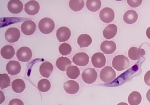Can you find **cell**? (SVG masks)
<instances>
[{"label": "cell", "mask_w": 150, "mask_h": 105, "mask_svg": "<svg viewBox=\"0 0 150 105\" xmlns=\"http://www.w3.org/2000/svg\"><path fill=\"white\" fill-rule=\"evenodd\" d=\"M8 105H24L23 101L18 99H14L11 100Z\"/></svg>", "instance_id": "cell-33"}, {"label": "cell", "mask_w": 150, "mask_h": 105, "mask_svg": "<svg viewBox=\"0 0 150 105\" xmlns=\"http://www.w3.org/2000/svg\"><path fill=\"white\" fill-rule=\"evenodd\" d=\"M146 97L147 100L150 103V89L147 92Z\"/></svg>", "instance_id": "cell-36"}, {"label": "cell", "mask_w": 150, "mask_h": 105, "mask_svg": "<svg viewBox=\"0 0 150 105\" xmlns=\"http://www.w3.org/2000/svg\"><path fill=\"white\" fill-rule=\"evenodd\" d=\"M142 100V97L138 92L134 91L129 95L128 98L129 103L131 105H139Z\"/></svg>", "instance_id": "cell-25"}, {"label": "cell", "mask_w": 150, "mask_h": 105, "mask_svg": "<svg viewBox=\"0 0 150 105\" xmlns=\"http://www.w3.org/2000/svg\"><path fill=\"white\" fill-rule=\"evenodd\" d=\"M8 8L11 13L17 14L22 11L23 5L22 2L19 0H11L8 4Z\"/></svg>", "instance_id": "cell-13"}, {"label": "cell", "mask_w": 150, "mask_h": 105, "mask_svg": "<svg viewBox=\"0 0 150 105\" xmlns=\"http://www.w3.org/2000/svg\"><path fill=\"white\" fill-rule=\"evenodd\" d=\"M82 77L85 83L91 84L96 80L97 73L94 68H88L83 71L82 74Z\"/></svg>", "instance_id": "cell-5"}, {"label": "cell", "mask_w": 150, "mask_h": 105, "mask_svg": "<svg viewBox=\"0 0 150 105\" xmlns=\"http://www.w3.org/2000/svg\"><path fill=\"white\" fill-rule=\"evenodd\" d=\"M38 27L40 31L44 34H48L52 33L55 28L54 21L49 18H44L40 21Z\"/></svg>", "instance_id": "cell-2"}, {"label": "cell", "mask_w": 150, "mask_h": 105, "mask_svg": "<svg viewBox=\"0 0 150 105\" xmlns=\"http://www.w3.org/2000/svg\"><path fill=\"white\" fill-rule=\"evenodd\" d=\"M53 69V65L51 63L45 62L40 66V72L42 76L48 78L52 73Z\"/></svg>", "instance_id": "cell-18"}, {"label": "cell", "mask_w": 150, "mask_h": 105, "mask_svg": "<svg viewBox=\"0 0 150 105\" xmlns=\"http://www.w3.org/2000/svg\"><path fill=\"white\" fill-rule=\"evenodd\" d=\"M36 28L35 23L31 20L24 21L21 26V31L25 35H31L35 32Z\"/></svg>", "instance_id": "cell-7"}, {"label": "cell", "mask_w": 150, "mask_h": 105, "mask_svg": "<svg viewBox=\"0 0 150 105\" xmlns=\"http://www.w3.org/2000/svg\"><path fill=\"white\" fill-rule=\"evenodd\" d=\"M145 55V50L143 49L132 47L129 50L128 56L133 61H137Z\"/></svg>", "instance_id": "cell-16"}, {"label": "cell", "mask_w": 150, "mask_h": 105, "mask_svg": "<svg viewBox=\"0 0 150 105\" xmlns=\"http://www.w3.org/2000/svg\"><path fill=\"white\" fill-rule=\"evenodd\" d=\"M144 80L145 84L150 86V70L148 71L145 74Z\"/></svg>", "instance_id": "cell-34"}, {"label": "cell", "mask_w": 150, "mask_h": 105, "mask_svg": "<svg viewBox=\"0 0 150 105\" xmlns=\"http://www.w3.org/2000/svg\"><path fill=\"white\" fill-rule=\"evenodd\" d=\"M10 78L7 74H0V87L4 89L11 86Z\"/></svg>", "instance_id": "cell-30"}, {"label": "cell", "mask_w": 150, "mask_h": 105, "mask_svg": "<svg viewBox=\"0 0 150 105\" xmlns=\"http://www.w3.org/2000/svg\"><path fill=\"white\" fill-rule=\"evenodd\" d=\"M146 34L148 38L150 39V27L147 29Z\"/></svg>", "instance_id": "cell-35"}, {"label": "cell", "mask_w": 150, "mask_h": 105, "mask_svg": "<svg viewBox=\"0 0 150 105\" xmlns=\"http://www.w3.org/2000/svg\"><path fill=\"white\" fill-rule=\"evenodd\" d=\"M80 73L79 69L76 66H70L68 67L66 70L67 76L72 80L77 78L79 76Z\"/></svg>", "instance_id": "cell-26"}, {"label": "cell", "mask_w": 150, "mask_h": 105, "mask_svg": "<svg viewBox=\"0 0 150 105\" xmlns=\"http://www.w3.org/2000/svg\"><path fill=\"white\" fill-rule=\"evenodd\" d=\"M117 105H129L127 103L125 102H120Z\"/></svg>", "instance_id": "cell-37"}, {"label": "cell", "mask_w": 150, "mask_h": 105, "mask_svg": "<svg viewBox=\"0 0 150 105\" xmlns=\"http://www.w3.org/2000/svg\"><path fill=\"white\" fill-rule=\"evenodd\" d=\"M117 28L115 24L109 25L105 28L103 31L104 37L107 39H110L114 38L117 33Z\"/></svg>", "instance_id": "cell-19"}, {"label": "cell", "mask_w": 150, "mask_h": 105, "mask_svg": "<svg viewBox=\"0 0 150 105\" xmlns=\"http://www.w3.org/2000/svg\"><path fill=\"white\" fill-rule=\"evenodd\" d=\"M40 9L39 3L35 1H31L27 3L24 6V10L27 14L34 16L37 14Z\"/></svg>", "instance_id": "cell-11"}, {"label": "cell", "mask_w": 150, "mask_h": 105, "mask_svg": "<svg viewBox=\"0 0 150 105\" xmlns=\"http://www.w3.org/2000/svg\"><path fill=\"white\" fill-rule=\"evenodd\" d=\"M92 39L87 34H82L78 38L77 42L80 47H88L92 43Z\"/></svg>", "instance_id": "cell-24"}, {"label": "cell", "mask_w": 150, "mask_h": 105, "mask_svg": "<svg viewBox=\"0 0 150 105\" xmlns=\"http://www.w3.org/2000/svg\"><path fill=\"white\" fill-rule=\"evenodd\" d=\"M6 69L8 74L13 75H16L20 72L21 66L18 61H10L7 64Z\"/></svg>", "instance_id": "cell-17"}, {"label": "cell", "mask_w": 150, "mask_h": 105, "mask_svg": "<svg viewBox=\"0 0 150 105\" xmlns=\"http://www.w3.org/2000/svg\"><path fill=\"white\" fill-rule=\"evenodd\" d=\"M71 32L68 28L62 27L57 31L56 36L59 41L61 42L67 41L70 38Z\"/></svg>", "instance_id": "cell-14"}, {"label": "cell", "mask_w": 150, "mask_h": 105, "mask_svg": "<svg viewBox=\"0 0 150 105\" xmlns=\"http://www.w3.org/2000/svg\"><path fill=\"white\" fill-rule=\"evenodd\" d=\"M99 17L103 22L106 23H109L114 20V12L110 8H104L100 12Z\"/></svg>", "instance_id": "cell-6"}, {"label": "cell", "mask_w": 150, "mask_h": 105, "mask_svg": "<svg viewBox=\"0 0 150 105\" xmlns=\"http://www.w3.org/2000/svg\"><path fill=\"white\" fill-rule=\"evenodd\" d=\"M20 36V32L18 29L14 27L11 28L6 32L5 38L8 42L14 43L18 41Z\"/></svg>", "instance_id": "cell-10"}, {"label": "cell", "mask_w": 150, "mask_h": 105, "mask_svg": "<svg viewBox=\"0 0 150 105\" xmlns=\"http://www.w3.org/2000/svg\"><path fill=\"white\" fill-rule=\"evenodd\" d=\"M113 68L118 71L128 68L130 65L128 58L123 55H118L114 57L112 61Z\"/></svg>", "instance_id": "cell-1"}, {"label": "cell", "mask_w": 150, "mask_h": 105, "mask_svg": "<svg viewBox=\"0 0 150 105\" xmlns=\"http://www.w3.org/2000/svg\"></svg>", "instance_id": "cell-38"}, {"label": "cell", "mask_w": 150, "mask_h": 105, "mask_svg": "<svg viewBox=\"0 0 150 105\" xmlns=\"http://www.w3.org/2000/svg\"><path fill=\"white\" fill-rule=\"evenodd\" d=\"M15 50L13 47L10 45H6L3 47L1 50L2 56L6 59H10L14 56Z\"/></svg>", "instance_id": "cell-21"}, {"label": "cell", "mask_w": 150, "mask_h": 105, "mask_svg": "<svg viewBox=\"0 0 150 105\" xmlns=\"http://www.w3.org/2000/svg\"><path fill=\"white\" fill-rule=\"evenodd\" d=\"M64 88L65 91L67 93L73 94L77 93L79 91L80 86L76 82L71 80L65 82Z\"/></svg>", "instance_id": "cell-12"}, {"label": "cell", "mask_w": 150, "mask_h": 105, "mask_svg": "<svg viewBox=\"0 0 150 105\" xmlns=\"http://www.w3.org/2000/svg\"><path fill=\"white\" fill-rule=\"evenodd\" d=\"M38 87L40 91L43 92H46L50 89L51 84L48 80L43 79L39 82Z\"/></svg>", "instance_id": "cell-29"}, {"label": "cell", "mask_w": 150, "mask_h": 105, "mask_svg": "<svg viewBox=\"0 0 150 105\" xmlns=\"http://www.w3.org/2000/svg\"><path fill=\"white\" fill-rule=\"evenodd\" d=\"M12 87L13 91L17 93L23 92L26 88V85L24 81L20 79H17L12 83Z\"/></svg>", "instance_id": "cell-23"}, {"label": "cell", "mask_w": 150, "mask_h": 105, "mask_svg": "<svg viewBox=\"0 0 150 105\" xmlns=\"http://www.w3.org/2000/svg\"><path fill=\"white\" fill-rule=\"evenodd\" d=\"M116 77L115 71L112 67L109 66H106L103 68L100 74L101 80L105 83L112 81Z\"/></svg>", "instance_id": "cell-3"}, {"label": "cell", "mask_w": 150, "mask_h": 105, "mask_svg": "<svg viewBox=\"0 0 150 105\" xmlns=\"http://www.w3.org/2000/svg\"><path fill=\"white\" fill-rule=\"evenodd\" d=\"M72 61L77 66H85L88 63L89 57L85 52H79L74 55L72 58Z\"/></svg>", "instance_id": "cell-9"}, {"label": "cell", "mask_w": 150, "mask_h": 105, "mask_svg": "<svg viewBox=\"0 0 150 105\" xmlns=\"http://www.w3.org/2000/svg\"><path fill=\"white\" fill-rule=\"evenodd\" d=\"M101 1L99 0H88L86 3L87 9L92 12L98 11L101 8Z\"/></svg>", "instance_id": "cell-27"}, {"label": "cell", "mask_w": 150, "mask_h": 105, "mask_svg": "<svg viewBox=\"0 0 150 105\" xmlns=\"http://www.w3.org/2000/svg\"><path fill=\"white\" fill-rule=\"evenodd\" d=\"M127 2L128 4L130 7L135 8L140 6L142 2V0H137V1H132V0H127Z\"/></svg>", "instance_id": "cell-32"}, {"label": "cell", "mask_w": 150, "mask_h": 105, "mask_svg": "<svg viewBox=\"0 0 150 105\" xmlns=\"http://www.w3.org/2000/svg\"><path fill=\"white\" fill-rule=\"evenodd\" d=\"M71 64V62L67 58L62 57L58 58L56 62L57 68L61 71H65L68 67Z\"/></svg>", "instance_id": "cell-22"}, {"label": "cell", "mask_w": 150, "mask_h": 105, "mask_svg": "<svg viewBox=\"0 0 150 105\" xmlns=\"http://www.w3.org/2000/svg\"><path fill=\"white\" fill-rule=\"evenodd\" d=\"M100 49L105 54H111L114 53L116 49L115 43L112 41H105L100 46Z\"/></svg>", "instance_id": "cell-15"}, {"label": "cell", "mask_w": 150, "mask_h": 105, "mask_svg": "<svg viewBox=\"0 0 150 105\" xmlns=\"http://www.w3.org/2000/svg\"><path fill=\"white\" fill-rule=\"evenodd\" d=\"M138 18V15L135 11L132 10L128 11L124 14L123 19L124 21L129 24L135 23Z\"/></svg>", "instance_id": "cell-20"}, {"label": "cell", "mask_w": 150, "mask_h": 105, "mask_svg": "<svg viewBox=\"0 0 150 105\" xmlns=\"http://www.w3.org/2000/svg\"><path fill=\"white\" fill-rule=\"evenodd\" d=\"M16 55L19 61L23 62H28L32 58V52L29 48L23 47L18 50Z\"/></svg>", "instance_id": "cell-4"}, {"label": "cell", "mask_w": 150, "mask_h": 105, "mask_svg": "<svg viewBox=\"0 0 150 105\" xmlns=\"http://www.w3.org/2000/svg\"><path fill=\"white\" fill-rule=\"evenodd\" d=\"M69 5L71 10L77 12L83 9L85 3L83 0H71L69 2Z\"/></svg>", "instance_id": "cell-28"}, {"label": "cell", "mask_w": 150, "mask_h": 105, "mask_svg": "<svg viewBox=\"0 0 150 105\" xmlns=\"http://www.w3.org/2000/svg\"><path fill=\"white\" fill-rule=\"evenodd\" d=\"M91 62L94 67L101 68L105 66L106 62V57L101 52H97L92 56Z\"/></svg>", "instance_id": "cell-8"}, {"label": "cell", "mask_w": 150, "mask_h": 105, "mask_svg": "<svg viewBox=\"0 0 150 105\" xmlns=\"http://www.w3.org/2000/svg\"><path fill=\"white\" fill-rule=\"evenodd\" d=\"M71 51L72 48L71 46L67 43H64L62 44L59 47L60 53L63 56L69 55Z\"/></svg>", "instance_id": "cell-31"}]
</instances>
